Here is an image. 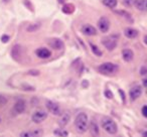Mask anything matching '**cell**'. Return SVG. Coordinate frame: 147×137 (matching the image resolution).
Returning <instances> with one entry per match:
<instances>
[{
    "label": "cell",
    "instance_id": "obj_1",
    "mask_svg": "<svg viewBox=\"0 0 147 137\" xmlns=\"http://www.w3.org/2000/svg\"><path fill=\"white\" fill-rule=\"evenodd\" d=\"M88 116L86 113H80L77 115L76 120H75V127H76V130L78 131V133L83 134L86 132L88 129Z\"/></svg>",
    "mask_w": 147,
    "mask_h": 137
},
{
    "label": "cell",
    "instance_id": "obj_2",
    "mask_svg": "<svg viewBox=\"0 0 147 137\" xmlns=\"http://www.w3.org/2000/svg\"><path fill=\"white\" fill-rule=\"evenodd\" d=\"M101 124H102L104 130L109 134H115L118 131V126L115 123V121L112 120L110 117H103L101 120Z\"/></svg>",
    "mask_w": 147,
    "mask_h": 137
},
{
    "label": "cell",
    "instance_id": "obj_3",
    "mask_svg": "<svg viewBox=\"0 0 147 137\" xmlns=\"http://www.w3.org/2000/svg\"><path fill=\"white\" fill-rule=\"evenodd\" d=\"M98 71L103 75H107V76H111V75L115 74L118 71V65H114L112 63H104L98 67Z\"/></svg>",
    "mask_w": 147,
    "mask_h": 137
},
{
    "label": "cell",
    "instance_id": "obj_4",
    "mask_svg": "<svg viewBox=\"0 0 147 137\" xmlns=\"http://www.w3.org/2000/svg\"><path fill=\"white\" fill-rule=\"evenodd\" d=\"M102 43L107 49L113 51V49L117 47V38H115V36H113V35H111V36H106L102 39Z\"/></svg>",
    "mask_w": 147,
    "mask_h": 137
},
{
    "label": "cell",
    "instance_id": "obj_5",
    "mask_svg": "<svg viewBox=\"0 0 147 137\" xmlns=\"http://www.w3.org/2000/svg\"><path fill=\"white\" fill-rule=\"evenodd\" d=\"M47 108L49 112L51 113L55 116H59L61 114V107H59V104H57L55 102H53V101H47Z\"/></svg>",
    "mask_w": 147,
    "mask_h": 137
},
{
    "label": "cell",
    "instance_id": "obj_6",
    "mask_svg": "<svg viewBox=\"0 0 147 137\" xmlns=\"http://www.w3.org/2000/svg\"><path fill=\"white\" fill-rule=\"evenodd\" d=\"M47 117V113L43 110H37L35 112H33V114L31 115V119L34 123H41L42 121H45Z\"/></svg>",
    "mask_w": 147,
    "mask_h": 137
},
{
    "label": "cell",
    "instance_id": "obj_7",
    "mask_svg": "<svg viewBox=\"0 0 147 137\" xmlns=\"http://www.w3.org/2000/svg\"><path fill=\"white\" fill-rule=\"evenodd\" d=\"M98 26L102 32H107L110 28V21L107 17H101L98 21Z\"/></svg>",
    "mask_w": 147,
    "mask_h": 137
},
{
    "label": "cell",
    "instance_id": "obj_8",
    "mask_svg": "<svg viewBox=\"0 0 147 137\" xmlns=\"http://www.w3.org/2000/svg\"><path fill=\"white\" fill-rule=\"evenodd\" d=\"M41 136H42V130L41 129L22 131L20 133V137H41Z\"/></svg>",
    "mask_w": 147,
    "mask_h": 137
},
{
    "label": "cell",
    "instance_id": "obj_9",
    "mask_svg": "<svg viewBox=\"0 0 147 137\" xmlns=\"http://www.w3.org/2000/svg\"><path fill=\"white\" fill-rule=\"evenodd\" d=\"M130 98L132 101H135L136 99H138L142 94V88L140 86H134L130 89Z\"/></svg>",
    "mask_w": 147,
    "mask_h": 137
},
{
    "label": "cell",
    "instance_id": "obj_10",
    "mask_svg": "<svg viewBox=\"0 0 147 137\" xmlns=\"http://www.w3.org/2000/svg\"><path fill=\"white\" fill-rule=\"evenodd\" d=\"M88 128L91 132V135L93 137H99L100 135V130H99V127L97 125V123L95 121H91L90 123L88 124Z\"/></svg>",
    "mask_w": 147,
    "mask_h": 137
},
{
    "label": "cell",
    "instance_id": "obj_11",
    "mask_svg": "<svg viewBox=\"0 0 147 137\" xmlns=\"http://www.w3.org/2000/svg\"><path fill=\"white\" fill-rule=\"evenodd\" d=\"M81 30H82V32L86 35H96L97 34V29L91 24L83 25Z\"/></svg>",
    "mask_w": 147,
    "mask_h": 137
},
{
    "label": "cell",
    "instance_id": "obj_12",
    "mask_svg": "<svg viewBox=\"0 0 147 137\" xmlns=\"http://www.w3.org/2000/svg\"><path fill=\"white\" fill-rule=\"evenodd\" d=\"M49 45H51V47H53V49H57V51H59L63 47V43L59 38L49 39Z\"/></svg>",
    "mask_w": 147,
    "mask_h": 137
},
{
    "label": "cell",
    "instance_id": "obj_13",
    "mask_svg": "<svg viewBox=\"0 0 147 137\" xmlns=\"http://www.w3.org/2000/svg\"><path fill=\"white\" fill-rule=\"evenodd\" d=\"M69 120H71V114H69V112L61 114L59 115V125L63 128V127H65V125L69 122Z\"/></svg>",
    "mask_w": 147,
    "mask_h": 137
},
{
    "label": "cell",
    "instance_id": "obj_14",
    "mask_svg": "<svg viewBox=\"0 0 147 137\" xmlns=\"http://www.w3.org/2000/svg\"><path fill=\"white\" fill-rule=\"evenodd\" d=\"M35 53H36L37 57H40V59H47V57H49L51 55V51L47 49H45V47H40V49H36Z\"/></svg>",
    "mask_w": 147,
    "mask_h": 137
},
{
    "label": "cell",
    "instance_id": "obj_15",
    "mask_svg": "<svg viewBox=\"0 0 147 137\" xmlns=\"http://www.w3.org/2000/svg\"><path fill=\"white\" fill-rule=\"evenodd\" d=\"M124 34L128 38H135V37L138 36L139 32L138 30H136L135 28H131V27H127L124 30Z\"/></svg>",
    "mask_w": 147,
    "mask_h": 137
},
{
    "label": "cell",
    "instance_id": "obj_16",
    "mask_svg": "<svg viewBox=\"0 0 147 137\" xmlns=\"http://www.w3.org/2000/svg\"><path fill=\"white\" fill-rule=\"evenodd\" d=\"M122 57L125 61H131L134 57V53L131 49H123L122 51Z\"/></svg>",
    "mask_w": 147,
    "mask_h": 137
},
{
    "label": "cell",
    "instance_id": "obj_17",
    "mask_svg": "<svg viewBox=\"0 0 147 137\" xmlns=\"http://www.w3.org/2000/svg\"><path fill=\"white\" fill-rule=\"evenodd\" d=\"M25 110V102L23 100H18L14 105V111L18 114L24 112Z\"/></svg>",
    "mask_w": 147,
    "mask_h": 137
},
{
    "label": "cell",
    "instance_id": "obj_18",
    "mask_svg": "<svg viewBox=\"0 0 147 137\" xmlns=\"http://www.w3.org/2000/svg\"><path fill=\"white\" fill-rule=\"evenodd\" d=\"M134 5L138 10L145 11L147 7V1L146 0H135Z\"/></svg>",
    "mask_w": 147,
    "mask_h": 137
},
{
    "label": "cell",
    "instance_id": "obj_19",
    "mask_svg": "<svg viewBox=\"0 0 147 137\" xmlns=\"http://www.w3.org/2000/svg\"><path fill=\"white\" fill-rule=\"evenodd\" d=\"M53 133H55V135H57V136H59V137H67V135H69V132L63 128L55 129V130L53 131Z\"/></svg>",
    "mask_w": 147,
    "mask_h": 137
},
{
    "label": "cell",
    "instance_id": "obj_20",
    "mask_svg": "<svg viewBox=\"0 0 147 137\" xmlns=\"http://www.w3.org/2000/svg\"><path fill=\"white\" fill-rule=\"evenodd\" d=\"M117 0H103V4L107 7H110V8H114L117 5Z\"/></svg>",
    "mask_w": 147,
    "mask_h": 137
},
{
    "label": "cell",
    "instance_id": "obj_21",
    "mask_svg": "<svg viewBox=\"0 0 147 137\" xmlns=\"http://www.w3.org/2000/svg\"><path fill=\"white\" fill-rule=\"evenodd\" d=\"M90 45H91V49H92L93 53H94L95 55H98V57H101V55H102V51L99 49V47H97L96 45H93V43H90Z\"/></svg>",
    "mask_w": 147,
    "mask_h": 137
},
{
    "label": "cell",
    "instance_id": "obj_22",
    "mask_svg": "<svg viewBox=\"0 0 147 137\" xmlns=\"http://www.w3.org/2000/svg\"><path fill=\"white\" fill-rule=\"evenodd\" d=\"M73 10H74V6L71 4H67L65 7L63 8V12H65V13H71L73 12Z\"/></svg>",
    "mask_w": 147,
    "mask_h": 137
},
{
    "label": "cell",
    "instance_id": "obj_23",
    "mask_svg": "<svg viewBox=\"0 0 147 137\" xmlns=\"http://www.w3.org/2000/svg\"><path fill=\"white\" fill-rule=\"evenodd\" d=\"M134 2H135V0H123V4L127 7H130V6H132V5H134Z\"/></svg>",
    "mask_w": 147,
    "mask_h": 137
},
{
    "label": "cell",
    "instance_id": "obj_24",
    "mask_svg": "<svg viewBox=\"0 0 147 137\" xmlns=\"http://www.w3.org/2000/svg\"><path fill=\"white\" fill-rule=\"evenodd\" d=\"M7 103V99L5 96H3V95H0V107L4 106L5 104Z\"/></svg>",
    "mask_w": 147,
    "mask_h": 137
},
{
    "label": "cell",
    "instance_id": "obj_25",
    "mask_svg": "<svg viewBox=\"0 0 147 137\" xmlns=\"http://www.w3.org/2000/svg\"><path fill=\"white\" fill-rule=\"evenodd\" d=\"M39 28V24H32L30 26L27 27V30L28 31H34V30H37Z\"/></svg>",
    "mask_w": 147,
    "mask_h": 137
},
{
    "label": "cell",
    "instance_id": "obj_26",
    "mask_svg": "<svg viewBox=\"0 0 147 137\" xmlns=\"http://www.w3.org/2000/svg\"><path fill=\"white\" fill-rule=\"evenodd\" d=\"M105 96H106L108 99H112L113 98V95H112V93H111L110 90H106V91H105Z\"/></svg>",
    "mask_w": 147,
    "mask_h": 137
},
{
    "label": "cell",
    "instance_id": "obj_27",
    "mask_svg": "<svg viewBox=\"0 0 147 137\" xmlns=\"http://www.w3.org/2000/svg\"><path fill=\"white\" fill-rule=\"evenodd\" d=\"M9 40V36H8V35H6V34H5V35H2V36H1V41H2V43H7V41H8Z\"/></svg>",
    "mask_w": 147,
    "mask_h": 137
},
{
    "label": "cell",
    "instance_id": "obj_28",
    "mask_svg": "<svg viewBox=\"0 0 147 137\" xmlns=\"http://www.w3.org/2000/svg\"><path fill=\"white\" fill-rule=\"evenodd\" d=\"M142 115L144 117H147V106L146 105H144L142 108Z\"/></svg>",
    "mask_w": 147,
    "mask_h": 137
},
{
    "label": "cell",
    "instance_id": "obj_29",
    "mask_svg": "<svg viewBox=\"0 0 147 137\" xmlns=\"http://www.w3.org/2000/svg\"><path fill=\"white\" fill-rule=\"evenodd\" d=\"M146 67H141V75H143V76H145V75H146Z\"/></svg>",
    "mask_w": 147,
    "mask_h": 137
},
{
    "label": "cell",
    "instance_id": "obj_30",
    "mask_svg": "<svg viewBox=\"0 0 147 137\" xmlns=\"http://www.w3.org/2000/svg\"><path fill=\"white\" fill-rule=\"evenodd\" d=\"M29 74H32V76H37V75L39 74V72L38 71H30Z\"/></svg>",
    "mask_w": 147,
    "mask_h": 137
},
{
    "label": "cell",
    "instance_id": "obj_31",
    "mask_svg": "<svg viewBox=\"0 0 147 137\" xmlns=\"http://www.w3.org/2000/svg\"><path fill=\"white\" fill-rule=\"evenodd\" d=\"M119 93H120L121 97H122V100H123V101H125V95H124V93L122 92V90H119Z\"/></svg>",
    "mask_w": 147,
    "mask_h": 137
},
{
    "label": "cell",
    "instance_id": "obj_32",
    "mask_svg": "<svg viewBox=\"0 0 147 137\" xmlns=\"http://www.w3.org/2000/svg\"><path fill=\"white\" fill-rule=\"evenodd\" d=\"M143 85H144V87H146V80H143Z\"/></svg>",
    "mask_w": 147,
    "mask_h": 137
}]
</instances>
